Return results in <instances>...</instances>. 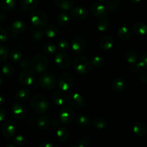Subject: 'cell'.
Instances as JSON below:
<instances>
[{"mask_svg": "<svg viewBox=\"0 0 147 147\" xmlns=\"http://www.w3.org/2000/svg\"><path fill=\"white\" fill-rule=\"evenodd\" d=\"M9 53L7 46L4 45H1L0 46V61L4 62L9 57Z\"/></svg>", "mask_w": 147, "mask_h": 147, "instance_id": "60d3db41", "label": "cell"}, {"mask_svg": "<svg viewBox=\"0 0 147 147\" xmlns=\"http://www.w3.org/2000/svg\"><path fill=\"white\" fill-rule=\"evenodd\" d=\"M70 15L72 19L76 21H83L87 18L88 15V11L87 9L84 7H75L71 9L70 11Z\"/></svg>", "mask_w": 147, "mask_h": 147, "instance_id": "8fae6325", "label": "cell"}, {"mask_svg": "<svg viewBox=\"0 0 147 147\" xmlns=\"http://www.w3.org/2000/svg\"><path fill=\"white\" fill-rule=\"evenodd\" d=\"M8 38V35H7V32L3 27H0V39H1V42H6Z\"/></svg>", "mask_w": 147, "mask_h": 147, "instance_id": "f6af8a7d", "label": "cell"}, {"mask_svg": "<svg viewBox=\"0 0 147 147\" xmlns=\"http://www.w3.org/2000/svg\"><path fill=\"white\" fill-rule=\"evenodd\" d=\"M138 78H139V80H140L141 82L147 83V73H146V72H140L139 74L138 75Z\"/></svg>", "mask_w": 147, "mask_h": 147, "instance_id": "c3c4849f", "label": "cell"}, {"mask_svg": "<svg viewBox=\"0 0 147 147\" xmlns=\"http://www.w3.org/2000/svg\"><path fill=\"white\" fill-rule=\"evenodd\" d=\"M15 5V0H1V9L6 12H9L14 9Z\"/></svg>", "mask_w": 147, "mask_h": 147, "instance_id": "f546056e", "label": "cell"}, {"mask_svg": "<svg viewBox=\"0 0 147 147\" xmlns=\"http://www.w3.org/2000/svg\"><path fill=\"white\" fill-rule=\"evenodd\" d=\"M71 147H81V146H80V145L77 144V145H73V146H72Z\"/></svg>", "mask_w": 147, "mask_h": 147, "instance_id": "680465c9", "label": "cell"}, {"mask_svg": "<svg viewBox=\"0 0 147 147\" xmlns=\"http://www.w3.org/2000/svg\"><path fill=\"white\" fill-rule=\"evenodd\" d=\"M125 58L129 64L131 65L137 63L139 56H138V53L134 50H129L125 54Z\"/></svg>", "mask_w": 147, "mask_h": 147, "instance_id": "1f68e13d", "label": "cell"}, {"mask_svg": "<svg viewBox=\"0 0 147 147\" xmlns=\"http://www.w3.org/2000/svg\"><path fill=\"white\" fill-rule=\"evenodd\" d=\"M13 142L17 146H23L24 145H26L27 140L22 135H17V136H15L13 138Z\"/></svg>", "mask_w": 147, "mask_h": 147, "instance_id": "ab89813d", "label": "cell"}, {"mask_svg": "<svg viewBox=\"0 0 147 147\" xmlns=\"http://www.w3.org/2000/svg\"><path fill=\"white\" fill-rule=\"evenodd\" d=\"M56 134H57V139L60 142H67L69 138V131L65 126L59 127L57 132H56Z\"/></svg>", "mask_w": 147, "mask_h": 147, "instance_id": "484cf974", "label": "cell"}, {"mask_svg": "<svg viewBox=\"0 0 147 147\" xmlns=\"http://www.w3.org/2000/svg\"><path fill=\"white\" fill-rule=\"evenodd\" d=\"M68 47L69 43L68 41L66 39H61L57 42V48L59 49V50L60 52H63L64 53L65 51H66L68 49Z\"/></svg>", "mask_w": 147, "mask_h": 147, "instance_id": "7bdbcfd3", "label": "cell"}, {"mask_svg": "<svg viewBox=\"0 0 147 147\" xmlns=\"http://www.w3.org/2000/svg\"><path fill=\"white\" fill-rule=\"evenodd\" d=\"M133 131L139 137H144L147 134L146 126L142 122H137L133 126Z\"/></svg>", "mask_w": 147, "mask_h": 147, "instance_id": "e0dca14e", "label": "cell"}, {"mask_svg": "<svg viewBox=\"0 0 147 147\" xmlns=\"http://www.w3.org/2000/svg\"><path fill=\"white\" fill-rule=\"evenodd\" d=\"M111 87L113 91L116 93H121L126 88V82L121 78H117L113 80Z\"/></svg>", "mask_w": 147, "mask_h": 147, "instance_id": "ac0fdd59", "label": "cell"}, {"mask_svg": "<svg viewBox=\"0 0 147 147\" xmlns=\"http://www.w3.org/2000/svg\"><path fill=\"white\" fill-rule=\"evenodd\" d=\"M132 31L138 35H145L147 34V24L142 22L135 23L132 27Z\"/></svg>", "mask_w": 147, "mask_h": 147, "instance_id": "44dd1931", "label": "cell"}, {"mask_svg": "<svg viewBox=\"0 0 147 147\" xmlns=\"http://www.w3.org/2000/svg\"><path fill=\"white\" fill-rule=\"evenodd\" d=\"M40 86L46 90H52L57 86V79L51 73H43L39 79Z\"/></svg>", "mask_w": 147, "mask_h": 147, "instance_id": "8992f818", "label": "cell"}, {"mask_svg": "<svg viewBox=\"0 0 147 147\" xmlns=\"http://www.w3.org/2000/svg\"><path fill=\"white\" fill-rule=\"evenodd\" d=\"M0 19H1V23H4L6 21V15L4 14V13H1V14H0Z\"/></svg>", "mask_w": 147, "mask_h": 147, "instance_id": "db71d44e", "label": "cell"}, {"mask_svg": "<svg viewBox=\"0 0 147 147\" xmlns=\"http://www.w3.org/2000/svg\"><path fill=\"white\" fill-rule=\"evenodd\" d=\"M30 21L34 28L41 30L47 25L48 22V17L43 11L34 10L30 14Z\"/></svg>", "mask_w": 147, "mask_h": 147, "instance_id": "3957f363", "label": "cell"}, {"mask_svg": "<svg viewBox=\"0 0 147 147\" xmlns=\"http://www.w3.org/2000/svg\"><path fill=\"white\" fill-rule=\"evenodd\" d=\"M30 65L37 73H43L48 67V60L44 55H37L31 60Z\"/></svg>", "mask_w": 147, "mask_h": 147, "instance_id": "277c9868", "label": "cell"}, {"mask_svg": "<svg viewBox=\"0 0 147 147\" xmlns=\"http://www.w3.org/2000/svg\"><path fill=\"white\" fill-rule=\"evenodd\" d=\"M57 23L60 24L62 27H65V26L67 25L70 22V17H69L68 14L65 12V11H60L59 14H57Z\"/></svg>", "mask_w": 147, "mask_h": 147, "instance_id": "4dcf8cb0", "label": "cell"}, {"mask_svg": "<svg viewBox=\"0 0 147 147\" xmlns=\"http://www.w3.org/2000/svg\"><path fill=\"white\" fill-rule=\"evenodd\" d=\"M4 101H5V100H4V97L2 96H0V106H3L4 104Z\"/></svg>", "mask_w": 147, "mask_h": 147, "instance_id": "11a10c76", "label": "cell"}, {"mask_svg": "<svg viewBox=\"0 0 147 147\" xmlns=\"http://www.w3.org/2000/svg\"><path fill=\"white\" fill-rule=\"evenodd\" d=\"M11 113L16 119L22 120L27 115V109L24 104L20 102H15L11 106Z\"/></svg>", "mask_w": 147, "mask_h": 147, "instance_id": "4fadbf2b", "label": "cell"}, {"mask_svg": "<svg viewBox=\"0 0 147 147\" xmlns=\"http://www.w3.org/2000/svg\"><path fill=\"white\" fill-rule=\"evenodd\" d=\"M52 100L56 106H63L66 101V96L63 93V92L60 91V90H56L53 93Z\"/></svg>", "mask_w": 147, "mask_h": 147, "instance_id": "d6986e66", "label": "cell"}, {"mask_svg": "<svg viewBox=\"0 0 147 147\" xmlns=\"http://www.w3.org/2000/svg\"><path fill=\"white\" fill-rule=\"evenodd\" d=\"M109 27V21L108 19L103 18L100 20L98 22L97 29L100 32H104L108 30Z\"/></svg>", "mask_w": 147, "mask_h": 147, "instance_id": "f35d334b", "label": "cell"}, {"mask_svg": "<svg viewBox=\"0 0 147 147\" xmlns=\"http://www.w3.org/2000/svg\"><path fill=\"white\" fill-rule=\"evenodd\" d=\"M113 45H114V40L110 36L103 37L99 42V46L100 48L106 51L111 50L113 47Z\"/></svg>", "mask_w": 147, "mask_h": 147, "instance_id": "ffe728a7", "label": "cell"}, {"mask_svg": "<svg viewBox=\"0 0 147 147\" xmlns=\"http://www.w3.org/2000/svg\"><path fill=\"white\" fill-rule=\"evenodd\" d=\"M75 117V113L70 107H63L59 113V120L63 124L67 125L71 123Z\"/></svg>", "mask_w": 147, "mask_h": 147, "instance_id": "ba28073f", "label": "cell"}, {"mask_svg": "<svg viewBox=\"0 0 147 147\" xmlns=\"http://www.w3.org/2000/svg\"><path fill=\"white\" fill-rule=\"evenodd\" d=\"M27 24L24 21L22 20H17L14 21L12 24H11V32H14V34H22V33L24 32L27 30Z\"/></svg>", "mask_w": 147, "mask_h": 147, "instance_id": "2e32d148", "label": "cell"}, {"mask_svg": "<svg viewBox=\"0 0 147 147\" xmlns=\"http://www.w3.org/2000/svg\"><path fill=\"white\" fill-rule=\"evenodd\" d=\"M5 147H16V146H14V145L11 144H7V146H6Z\"/></svg>", "mask_w": 147, "mask_h": 147, "instance_id": "6f0895ef", "label": "cell"}, {"mask_svg": "<svg viewBox=\"0 0 147 147\" xmlns=\"http://www.w3.org/2000/svg\"><path fill=\"white\" fill-rule=\"evenodd\" d=\"M98 1L101 2V1H106V0H98Z\"/></svg>", "mask_w": 147, "mask_h": 147, "instance_id": "91938a15", "label": "cell"}, {"mask_svg": "<svg viewBox=\"0 0 147 147\" xmlns=\"http://www.w3.org/2000/svg\"><path fill=\"white\" fill-rule=\"evenodd\" d=\"M139 63L142 68L147 70V53L141 56L139 60Z\"/></svg>", "mask_w": 147, "mask_h": 147, "instance_id": "ee69618b", "label": "cell"}, {"mask_svg": "<svg viewBox=\"0 0 147 147\" xmlns=\"http://www.w3.org/2000/svg\"><path fill=\"white\" fill-rule=\"evenodd\" d=\"M60 120H59V119H55L54 120H53V121H52V126H53V128H57L59 127V126H60Z\"/></svg>", "mask_w": 147, "mask_h": 147, "instance_id": "f907efd6", "label": "cell"}, {"mask_svg": "<svg viewBox=\"0 0 147 147\" xmlns=\"http://www.w3.org/2000/svg\"><path fill=\"white\" fill-rule=\"evenodd\" d=\"M141 68H142V67H141L139 63H134V64L130 65V70L134 73H138V72H139Z\"/></svg>", "mask_w": 147, "mask_h": 147, "instance_id": "bcb514c9", "label": "cell"}, {"mask_svg": "<svg viewBox=\"0 0 147 147\" xmlns=\"http://www.w3.org/2000/svg\"><path fill=\"white\" fill-rule=\"evenodd\" d=\"M91 67V61L86 56H78L75 58L73 62V68L78 74L86 76L90 73Z\"/></svg>", "mask_w": 147, "mask_h": 147, "instance_id": "6da1fadb", "label": "cell"}, {"mask_svg": "<svg viewBox=\"0 0 147 147\" xmlns=\"http://www.w3.org/2000/svg\"><path fill=\"white\" fill-rule=\"evenodd\" d=\"M93 125L96 129H103L107 126V121L105 118L103 117H98L96 118L93 120Z\"/></svg>", "mask_w": 147, "mask_h": 147, "instance_id": "d590c367", "label": "cell"}, {"mask_svg": "<svg viewBox=\"0 0 147 147\" xmlns=\"http://www.w3.org/2000/svg\"><path fill=\"white\" fill-rule=\"evenodd\" d=\"M39 147H55L54 145L52 144L50 142H42L40 144Z\"/></svg>", "mask_w": 147, "mask_h": 147, "instance_id": "816d5d0a", "label": "cell"}, {"mask_svg": "<svg viewBox=\"0 0 147 147\" xmlns=\"http://www.w3.org/2000/svg\"><path fill=\"white\" fill-rule=\"evenodd\" d=\"M90 13L98 18H106L108 15V9L100 3H93L90 7Z\"/></svg>", "mask_w": 147, "mask_h": 147, "instance_id": "30bf717a", "label": "cell"}, {"mask_svg": "<svg viewBox=\"0 0 147 147\" xmlns=\"http://www.w3.org/2000/svg\"><path fill=\"white\" fill-rule=\"evenodd\" d=\"M37 127L40 129V130L45 131L49 128L50 126V119L46 115H42L37 121Z\"/></svg>", "mask_w": 147, "mask_h": 147, "instance_id": "cb8c5ba5", "label": "cell"}, {"mask_svg": "<svg viewBox=\"0 0 147 147\" xmlns=\"http://www.w3.org/2000/svg\"><path fill=\"white\" fill-rule=\"evenodd\" d=\"M35 80V76L32 70L24 69L19 76V82L21 85L25 86H31Z\"/></svg>", "mask_w": 147, "mask_h": 147, "instance_id": "52a82bcc", "label": "cell"}, {"mask_svg": "<svg viewBox=\"0 0 147 147\" xmlns=\"http://www.w3.org/2000/svg\"><path fill=\"white\" fill-rule=\"evenodd\" d=\"M6 116H7L6 111L3 108H1V109H0V121H3L4 120V119L6 118Z\"/></svg>", "mask_w": 147, "mask_h": 147, "instance_id": "681fc988", "label": "cell"}, {"mask_svg": "<svg viewBox=\"0 0 147 147\" xmlns=\"http://www.w3.org/2000/svg\"><path fill=\"white\" fill-rule=\"evenodd\" d=\"M71 47L76 53H83L86 48V40L81 36H76L72 40Z\"/></svg>", "mask_w": 147, "mask_h": 147, "instance_id": "9a60e30c", "label": "cell"}, {"mask_svg": "<svg viewBox=\"0 0 147 147\" xmlns=\"http://www.w3.org/2000/svg\"><path fill=\"white\" fill-rule=\"evenodd\" d=\"M91 63L93 67H96V68H99V67H101L104 65L105 60L101 56L96 55L92 58Z\"/></svg>", "mask_w": 147, "mask_h": 147, "instance_id": "74e56055", "label": "cell"}, {"mask_svg": "<svg viewBox=\"0 0 147 147\" xmlns=\"http://www.w3.org/2000/svg\"><path fill=\"white\" fill-rule=\"evenodd\" d=\"M35 29V28H34ZM32 39L36 42H40L42 40L43 36H44V31L41 30H37L36 29L34 32H32Z\"/></svg>", "mask_w": 147, "mask_h": 147, "instance_id": "b9f144b4", "label": "cell"}, {"mask_svg": "<svg viewBox=\"0 0 147 147\" xmlns=\"http://www.w3.org/2000/svg\"><path fill=\"white\" fill-rule=\"evenodd\" d=\"M27 65H28V63H27V60H23L21 62V63H20V66H21V67H23L24 68H27Z\"/></svg>", "mask_w": 147, "mask_h": 147, "instance_id": "f5cc1de1", "label": "cell"}, {"mask_svg": "<svg viewBox=\"0 0 147 147\" xmlns=\"http://www.w3.org/2000/svg\"><path fill=\"white\" fill-rule=\"evenodd\" d=\"M22 53L21 51L18 50H14L9 53V59L11 63H18L20 60L22 59Z\"/></svg>", "mask_w": 147, "mask_h": 147, "instance_id": "e575fe53", "label": "cell"}, {"mask_svg": "<svg viewBox=\"0 0 147 147\" xmlns=\"http://www.w3.org/2000/svg\"><path fill=\"white\" fill-rule=\"evenodd\" d=\"M15 97L20 102L26 101L30 97V91L27 88H22L16 93Z\"/></svg>", "mask_w": 147, "mask_h": 147, "instance_id": "f1b7e54d", "label": "cell"}, {"mask_svg": "<svg viewBox=\"0 0 147 147\" xmlns=\"http://www.w3.org/2000/svg\"><path fill=\"white\" fill-rule=\"evenodd\" d=\"M17 127L16 124L11 121H6L1 127L2 135L7 139H11L15 134Z\"/></svg>", "mask_w": 147, "mask_h": 147, "instance_id": "5bb4252c", "label": "cell"}, {"mask_svg": "<svg viewBox=\"0 0 147 147\" xmlns=\"http://www.w3.org/2000/svg\"><path fill=\"white\" fill-rule=\"evenodd\" d=\"M55 2L58 8L65 11L73 8L74 5V0H55Z\"/></svg>", "mask_w": 147, "mask_h": 147, "instance_id": "d4e9b609", "label": "cell"}, {"mask_svg": "<svg viewBox=\"0 0 147 147\" xmlns=\"http://www.w3.org/2000/svg\"><path fill=\"white\" fill-rule=\"evenodd\" d=\"M76 123L78 126L82 128L88 127L90 125V121L87 116L83 114L78 115L76 118Z\"/></svg>", "mask_w": 147, "mask_h": 147, "instance_id": "4316f807", "label": "cell"}, {"mask_svg": "<svg viewBox=\"0 0 147 147\" xmlns=\"http://www.w3.org/2000/svg\"><path fill=\"white\" fill-rule=\"evenodd\" d=\"M39 4V0H22L21 7L24 11H33Z\"/></svg>", "mask_w": 147, "mask_h": 147, "instance_id": "603a6c76", "label": "cell"}, {"mask_svg": "<svg viewBox=\"0 0 147 147\" xmlns=\"http://www.w3.org/2000/svg\"><path fill=\"white\" fill-rule=\"evenodd\" d=\"M44 33L49 38H54L58 34L59 29L57 28V26L54 24H50L45 28Z\"/></svg>", "mask_w": 147, "mask_h": 147, "instance_id": "83f0119b", "label": "cell"}, {"mask_svg": "<svg viewBox=\"0 0 147 147\" xmlns=\"http://www.w3.org/2000/svg\"><path fill=\"white\" fill-rule=\"evenodd\" d=\"M89 143H90V141H89L88 138L83 137L80 139L78 142V145H80L81 147H87L89 145Z\"/></svg>", "mask_w": 147, "mask_h": 147, "instance_id": "7dc6e473", "label": "cell"}, {"mask_svg": "<svg viewBox=\"0 0 147 147\" xmlns=\"http://www.w3.org/2000/svg\"><path fill=\"white\" fill-rule=\"evenodd\" d=\"M117 35L121 40H129L132 37V31L127 27H121L117 31Z\"/></svg>", "mask_w": 147, "mask_h": 147, "instance_id": "7402d4cb", "label": "cell"}, {"mask_svg": "<svg viewBox=\"0 0 147 147\" xmlns=\"http://www.w3.org/2000/svg\"><path fill=\"white\" fill-rule=\"evenodd\" d=\"M57 47L52 42H47L43 45L42 50L47 55H52L57 51Z\"/></svg>", "mask_w": 147, "mask_h": 147, "instance_id": "d6a6232c", "label": "cell"}, {"mask_svg": "<svg viewBox=\"0 0 147 147\" xmlns=\"http://www.w3.org/2000/svg\"><path fill=\"white\" fill-rule=\"evenodd\" d=\"M121 5L120 0H109L106 4V8L111 12H114L119 9Z\"/></svg>", "mask_w": 147, "mask_h": 147, "instance_id": "836d02e7", "label": "cell"}, {"mask_svg": "<svg viewBox=\"0 0 147 147\" xmlns=\"http://www.w3.org/2000/svg\"><path fill=\"white\" fill-rule=\"evenodd\" d=\"M67 103L70 107L78 109L83 107L86 104V101L83 96L78 93H71L67 97Z\"/></svg>", "mask_w": 147, "mask_h": 147, "instance_id": "9c48e42d", "label": "cell"}, {"mask_svg": "<svg viewBox=\"0 0 147 147\" xmlns=\"http://www.w3.org/2000/svg\"><path fill=\"white\" fill-rule=\"evenodd\" d=\"M30 107L33 111L38 114L45 113L50 107L49 101L45 96L42 95H36L30 100Z\"/></svg>", "mask_w": 147, "mask_h": 147, "instance_id": "7a4b0ae2", "label": "cell"}, {"mask_svg": "<svg viewBox=\"0 0 147 147\" xmlns=\"http://www.w3.org/2000/svg\"><path fill=\"white\" fill-rule=\"evenodd\" d=\"M130 1L131 3H132V4H138V3L140 2L142 0H129Z\"/></svg>", "mask_w": 147, "mask_h": 147, "instance_id": "9f6ffc18", "label": "cell"}, {"mask_svg": "<svg viewBox=\"0 0 147 147\" xmlns=\"http://www.w3.org/2000/svg\"><path fill=\"white\" fill-rule=\"evenodd\" d=\"M14 68L10 63H5L2 67V74L6 77H11L14 75Z\"/></svg>", "mask_w": 147, "mask_h": 147, "instance_id": "8d00e7d4", "label": "cell"}, {"mask_svg": "<svg viewBox=\"0 0 147 147\" xmlns=\"http://www.w3.org/2000/svg\"><path fill=\"white\" fill-rule=\"evenodd\" d=\"M57 83L62 91H68L74 86V78L69 73H62L59 76Z\"/></svg>", "mask_w": 147, "mask_h": 147, "instance_id": "5b68a950", "label": "cell"}, {"mask_svg": "<svg viewBox=\"0 0 147 147\" xmlns=\"http://www.w3.org/2000/svg\"><path fill=\"white\" fill-rule=\"evenodd\" d=\"M55 62L59 67L63 69L68 68L71 64L70 56L63 52H60L56 54L55 57Z\"/></svg>", "mask_w": 147, "mask_h": 147, "instance_id": "7c38bea8", "label": "cell"}]
</instances>
